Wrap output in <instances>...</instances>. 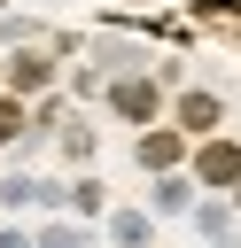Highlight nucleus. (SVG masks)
Here are the masks:
<instances>
[{
	"label": "nucleus",
	"instance_id": "1",
	"mask_svg": "<svg viewBox=\"0 0 241 248\" xmlns=\"http://www.w3.org/2000/svg\"><path fill=\"white\" fill-rule=\"evenodd\" d=\"M194 186H241V140H202L194 147Z\"/></svg>",
	"mask_w": 241,
	"mask_h": 248
},
{
	"label": "nucleus",
	"instance_id": "2",
	"mask_svg": "<svg viewBox=\"0 0 241 248\" xmlns=\"http://www.w3.org/2000/svg\"><path fill=\"white\" fill-rule=\"evenodd\" d=\"M202 194H194V170H155V186H148V217H187Z\"/></svg>",
	"mask_w": 241,
	"mask_h": 248
},
{
	"label": "nucleus",
	"instance_id": "3",
	"mask_svg": "<svg viewBox=\"0 0 241 248\" xmlns=\"http://www.w3.org/2000/svg\"><path fill=\"white\" fill-rule=\"evenodd\" d=\"M109 108L132 116V124H148V116L163 108V93H155V78H117V85H109Z\"/></svg>",
	"mask_w": 241,
	"mask_h": 248
},
{
	"label": "nucleus",
	"instance_id": "4",
	"mask_svg": "<svg viewBox=\"0 0 241 248\" xmlns=\"http://www.w3.org/2000/svg\"><path fill=\"white\" fill-rule=\"evenodd\" d=\"M187 217H194V232H202L210 248H241V240H233V217H241L233 202H218V194H202V202H194Z\"/></svg>",
	"mask_w": 241,
	"mask_h": 248
},
{
	"label": "nucleus",
	"instance_id": "5",
	"mask_svg": "<svg viewBox=\"0 0 241 248\" xmlns=\"http://www.w3.org/2000/svg\"><path fill=\"white\" fill-rule=\"evenodd\" d=\"M218 116H225V101H218V93H187V101H179V132H194V140H210V132H218Z\"/></svg>",
	"mask_w": 241,
	"mask_h": 248
},
{
	"label": "nucleus",
	"instance_id": "6",
	"mask_svg": "<svg viewBox=\"0 0 241 248\" xmlns=\"http://www.w3.org/2000/svg\"><path fill=\"white\" fill-rule=\"evenodd\" d=\"M8 85H16V101H23V93H47V85H54V62H47V54H16V62H8Z\"/></svg>",
	"mask_w": 241,
	"mask_h": 248
},
{
	"label": "nucleus",
	"instance_id": "7",
	"mask_svg": "<svg viewBox=\"0 0 241 248\" xmlns=\"http://www.w3.org/2000/svg\"><path fill=\"white\" fill-rule=\"evenodd\" d=\"M179 155H187L179 132H140V170H179Z\"/></svg>",
	"mask_w": 241,
	"mask_h": 248
},
{
	"label": "nucleus",
	"instance_id": "8",
	"mask_svg": "<svg viewBox=\"0 0 241 248\" xmlns=\"http://www.w3.org/2000/svg\"><path fill=\"white\" fill-rule=\"evenodd\" d=\"M109 240H117V248H155V217H148V209H117V217H109Z\"/></svg>",
	"mask_w": 241,
	"mask_h": 248
},
{
	"label": "nucleus",
	"instance_id": "9",
	"mask_svg": "<svg viewBox=\"0 0 241 248\" xmlns=\"http://www.w3.org/2000/svg\"><path fill=\"white\" fill-rule=\"evenodd\" d=\"M31 248H93V232H86L78 217H47V225L31 232Z\"/></svg>",
	"mask_w": 241,
	"mask_h": 248
},
{
	"label": "nucleus",
	"instance_id": "10",
	"mask_svg": "<svg viewBox=\"0 0 241 248\" xmlns=\"http://www.w3.org/2000/svg\"><path fill=\"white\" fill-rule=\"evenodd\" d=\"M62 217H78V225H93V217H101V178H78V186L62 194Z\"/></svg>",
	"mask_w": 241,
	"mask_h": 248
},
{
	"label": "nucleus",
	"instance_id": "11",
	"mask_svg": "<svg viewBox=\"0 0 241 248\" xmlns=\"http://www.w3.org/2000/svg\"><path fill=\"white\" fill-rule=\"evenodd\" d=\"M0 209H8V217L39 209V178H0Z\"/></svg>",
	"mask_w": 241,
	"mask_h": 248
},
{
	"label": "nucleus",
	"instance_id": "12",
	"mask_svg": "<svg viewBox=\"0 0 241 248\" xmlns=\"http://www.w3.org/2000/svg\"><path fill=\"white\" fill-rule=\"evenodd\" d=\"M16 132H23V108H16V101H0V147H8Z\"/></svg>",
	"mask_w": 241,
	"mask_h": 248
},
{
	"label": "nucleus",
	"instance_id": "13",
	"mask_svg": "<svg viewBox=\"0 0 241 248\" xmlns=\"http://www.w3.org/2000/svg\"><path fill=\"white\" fill-rule=\"evenodd\" d=\"M0 248H31V232H23V225H8V232H0Z\"/></svg>",
	"mask_w": 241,
	"mask_h": 248
},
{
	"label": "nucleus",
	"instance_id": "14",
	"mask_svg": "<svg viewBox=\"0 0 241 248\" xmlns=\"http://www.w3.org/2000/svg\"><path fill=\"white\" fill-rule=\"evenodd\" d=\"M233 209H241V186H233Z\"/></svg>",
	"mask_w": 241,
	"mask_h": 248
}]
</instances>
